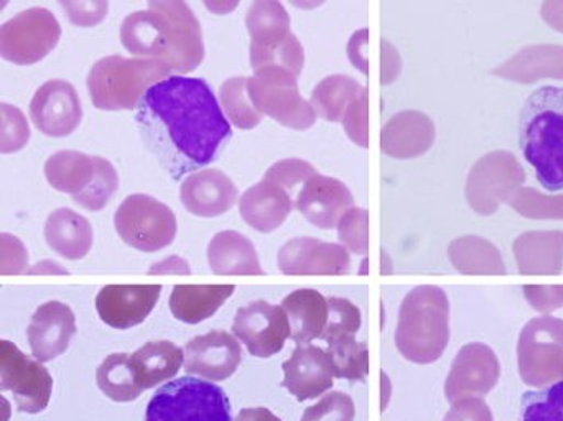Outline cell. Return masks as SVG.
<instances>
[{
  "mask_svg": "<svg viewBox=\"0 0 563 421\" xmlns=\"http://www.w3.org/2000/svg\"><path fill=\"white\" fill-rule=\"evenodd\" d=\"M145 421H233L227 392L210 380L181 377L152 397Z\"/></svg>",
  "mask_w": 563,
  "mask_h": 421,
  "instance_id": "obj_7",
  "label": "cell"
},
{
  "mask_svg": "<svg viewBox=\"0 0 563 421\" xmlns=\"http://www.w3.org/2000/svg\"><path fill=\"white\" fill-rule=\"evenodd\" d=\"M0 389L13 394L20 412H43L52 399L53 379L40 361L23 354L10 341L0 343Z\"/></svg>",
  "mask_w": 563,
  "mask_h": 421,
  "instance_id": "obj_12",
  "label": "cell"
},
{
  "mask_svg": "<svg viewBox=\"0 0 563 421\" xmlns=\"http://www.w3.org/2000/svg\"><path fill=\"white\" fill-rule=\"evenodd\" d=\"M254 71L284 68L297 78L303 68V48L290 33V19L279 2H256L246 16Z\"/></svg>",
  "mask_w": 563,
  "mask_h": 421,
  "instance_id": "obj_6",
  "label": "cell"
},
{
  "mask_svg": "<svg viewBox=\"0 0 563 421\" xmlns=\"http://www.w3.org/2000/svg\"><path fill=\"white\" fill-rule=\"evenodd\" d=\"M30 139V129L25 115L15 106L2 104V152L22 151Z\"/></svg>",
  "mask_w": 563,
  "mask_h": 421,
  "instance_id": "obj_39",
  "label": "cell"
},
{
  "mask_svg": "<svg viewBox=\"0 0 563 421\" xmlns=\"http://www.w3.org/2000/svg\"><path fill=\"white\" fill-rule=\"evenodd\" d=\"M282 386L298 400L318 399L333 387L334 369L327 351L310 344H298L290 359L282 364Z\"/></svg>",
  "mask_w": 563,
  "mask_h": 421,
  "instance_id": "obj_18",
  "label": "cell"
},
{
  "mask_svg": "<svg viewBox=\"0 0 563 421\" xmlns=\"http://www.w3.org/2000/svg\"><path fill=\"white\" fill-rule=\"evenodd\" d=\"M526 298L539 311H552L563 307V287H525Z\"/></svg>",
  "mask_w": 563,
  "mask_h": 421,
  "instance_id": "obj_46",
  "label": "cell"
},
{
  "mask_svg": "<svg viewBox=\"0 0 563 421\" xmlns=\"http://www.w3.org/2000/svg\"><path fill=\"white\" fill-rule=\"evenodd\" d=\"M295 207L317 228L333 229L353 210L354 200L346 185L317 174L305 181Z\"/></svg>",
  "mask_w": 563,
  "mask_h": 421,
  "instance_id": "obj_21",
  "label": "cell"
},
{
  "mask_svg": "<svg viewBox=\"0 0 563 421\" xmlns=\"http://www.w3.org/2000/svg\"><path fill=\"white\" fill-rule=\"evenodd\" d=\"M220 99L224 115L238 129H254L263 121V114L256 111L247 95V78L244 76L224 81L220 88Z\"/></svg>",
  "mask_w": 563,
  "mask_h": 421,
  "instance_id": "obj_34",
  "label": "cell"
},
{
  "mask_svg": "<svg viewBox=\"0 0 563 421\" xmlns=\"http://www.w3.org/2000/svg\"><path fill=\"white\" fill-rule=\"evenodd\" d=\"M367 89L364 88L361 95L354 99L353 104L347 109L343 122L347 135L361 147H367Z\"/></svg>",
  "mask_w": 563,
  "mask_h": 421,
  "instance_id": "obj_42",
  "label": "cell"
},
{
  "mask_svg": "<svg viewBox=\"0 0 563 421\" xmlns=\"http://www.w3.org/2000/svg\"><path fill=\"white\" fill-rule=\"evenodd\" d=\"M96 174L95 157L76 151L53 154L45 164L46 181L62 193H82L91 185Z\"/></svg>",
  "mask_w": 563,
  "mask_h": 421,
  "instance_id": "obj_29",
  "label": "cell"
},
{
  "mask_svg": "<svg viewBox=\"0 0 563 421\" xmlns=\"http://www.w3.org/2000/svg\"><path fill=\"white\" fill-rule=\"evenodd\" d=\"M234 421H282L279 417L274 416L271 410L257 407V409L241 410L240 416Z\"/></svg>",
  "mask_w": 563,
  "mask_h": 421,
  "instance_id": "obj_48",
  "label": "cell"
},
{
  "mask_svg": "<svg viewBox=\"0 0 563 421\" xmlns=\"http://www.w3.org/2000/svg\"><path fill=\"white\" fill-rule=\"evenodd\" d=\"M99 390L112 402H134L144 390L139 386L131 356L124 353L111 354L96 370Z\"/></svg>",
  "mask_w": 563,
  "mask_h": 421,
  "instance_id": "obj_31",
  "label": "cell"
},
{
  "mask_svg": "<svg viewBox=\"0 0 563 421\" xmlns=\"http://www.w3.org/2000/svg\"><path fill=\"white\" fill-rule=\"evenodd\" d=\"M76 334V318L71 308L62 301H48L33 313L26 336L33 357L49 363L68 350Z\"/></svg>",
  "mask_w": 563,
  "mask_h": 421,
  "instance_id": "obj_19",
  "label": "cell"
},
{
  "mask_svg": "<svg viewBox=\"0 0 563 421\" xmlns=\"http://www.w3.org/2000/svg\"><path fill=\"white\" fill-rule=\"evenodd\" d=\"M501 367L492 347L486 344H466L460 350L449 379L445 396L450 403L472 397L488 396L499 380Z\"/></svg>",
  "mask_w": 563,
  "mask_h": 421,
  "instance_id": "obj_14",
  "label": "cell"
},
{
  "mask_svg": "<svg viewBox=\"0 0 563 421\" xmlns=\"http://www.w3.org/2000/svg\"><path fill=\"white\" fill-rule=\"evenodd\" d=\"M328 356L333 363L334 377L364 380L369 374V350L354 336H340L328 341Z\"/></svg>",
  "mask_w": 563,
  "mask_h": 421,
  "instance_id": "obj_33",
  "label": "cell"
},
{
  "mask_svg": "<svg viewBox=\"0 0 563 421\" xmlns=\"http://www.w3.org/2000/svg\"><path fill=\"white\" fill-rule=\"evenodd\" d=\"M151 274H191L190 264L181 257L165 258V261L158 262L154 267L151 268Z\"/></svg>",
  "mask_w": 563,
  "mask_h": 421,
  "instance_id": "obj_47",
  "label": "cell"
},
{
  "mask_svg": "<svg viewBox=\"0 0 563 421\" xmlns=\"http://www.w3.org/2000/svg\"><path fill=\"white\" fill-rule=\"evenodd\" d=\"M361 328V311L344 298H328V321L320 340L331 341L340 336H356Z\"/></svg>",
  "mask_w": 563,
  "mask_h": 421,
  "instance_id": "obj_37",
  "label": "cell"
},
{
  "mask_svg": "<svg viewBox=\"0 0 563 421\" xmlns=\"http://www.w3.org/2000/svg\"><path fill=\"white\" fill-rule=\"evenodd\" d=\"M122 241L141 252L162 251L175 241L177 218L167 204L148 195H131L114 215Z\"/></svg>",
  "mask_w": 563,
  "mask_h": 421,
  "instance_id": "obj_9",
  "label": "cell"
},
{
  "mask_svg": "<svg viewBox=\"0 0 563 421\" xmlns=\"http://www.w3.org/2000/svg\"><path fill=\"white\" fill-rule=\"evenodd\" d=\"M233 333L250 354L267 359L284 350L290 337V323L284 308L257 300L238 310Z\"/></svg>",
  "mask_w": 563,
  "mask_h": 421,
  "instance_id": "obj_13",
  "label": "cell"
},
{
  "mask_svg": "<svg viewBox=\"0 0 563 421\" xmlns=\"http://www.w3.org/2000/svg\"><path fill=\"white\" fill-rule=\"evenodd\" d=\"M45 239L56 254L68 261H81L91 251L95 232L85 215L59 208L46 219Z\"/></svg>",
  "mask_w": 563,
  "mask_h": 421,
  "instance_id": "obj_24",
  "label": "cell"
},
{
  "mask_svg": "<svg viewBox=\"0 0 563 421\" xmlns=\"http://www.w3.org/2000/svg\"><path fill=\"white\" fill-rule=\"evenodd\" d=\"M516 257L522 274H559L562 270L563 234H526L516 242Z\"/></svg>",
  "mask_w": 563,
  "mask_h": 421,
  "instance_id": "obj_30",
  "label": "cell"
},
{
  "mask_svg": "<svg viewBox=\"0 0 563 421\" xmlns=\"http://www.w3.org/2000/svg\"><path fill=\"white\" fill-rule=\"evenodd\" d=\"M145 106L164 122L175 147L194 164L208 165L231 135V125L203 78L172 75L152 86Z\"/></svg>",
  "mask_w": 563,
  "mask_h": 421,
  "instance_id": "obj_1",
  "label": "cell"
},
{
  "mask_svg": "<svg viewBox=\"0 0 563 421\" xmlns=\"http://www.w3.org/2000/svg\"><path fill=\"white\" fill-rule=\"evenodd\" d=\"M62 36V26L49 10L32 7L16 13L0 30V52L15 65L42 62Z\"/></svg>",
  "mask_w": 563,
  "mask_h": 421,
  "instance_id": "obj_11",
  "label": "cell"
},
{
  "mask_svg": "<svg viewBox=\"0 0 563 421\" xmlns=\"http://www.w3.org/2000/svg\"><path fill=\"white\" fill-rule=\"evenodd\" d=\"M243 361L236 337L228 331L214 330L194 337L185 346V369L211 383L230 379Z\"/></svg>",
  "mask_w": 563,
  "mask_h": 421,
  "instance_id": "obj_16",
  "label": "cell"
},
{
  "mask_svg": "<svg viewBox=\"0 0 563 421\" xmlns=\"http://www.w3.org/2000/svg\"><path fill=\"white\" fill-rule=\"evenodd\" d=\"M29 274H68V270L59 267L56 262L43 261L36 264L35 267L30 268Z\"/></svg>",
  "mask_w": 563,
  "mask_h": 421,
  "instance_id": "obj_49",
  "label": "cell"
},
{
  "mask_svg": "<svg viewBox=\"0 0 563 421\" xmlns=\"http://www.w3.org/2000/svg\"><path fill=\"white\" fill-rule=\"evenodd\" d=\"M247 95L256 111L271 115L282 125L308 129L314 111L298 92L297 78L284 68H264L247 78Z\"/></svg>",
  "mask_w": 563,
  "mask_h": 421,
  "instance_id": "obj_10",
  "label": "cell"
},
{
  "mask_svg": "<svg viewBox=\"0 0 563 421\" xmlns=\"http://www.w3.org/2000/svg\"><path fill=\"white\" fill-rule=\"evenodd\" d=\"M350 264L343 245L318 239H291L279 252V268L285 275H341L350 270Z\"/></svg>",
  "mask_w": 563,
  "mask_h": 421,
  "instance_id": "obj_20",
  "label": "cell"
},
{
  "mask_svg": "<svg viewBox=\"0 0 563 421\" xmlns=\"http://www.w3.org/2000/svg\"><path fill=\"white\" fill-rule=\"evenodd\" d=\"M363 89L347 76H330L311 95V108L327 121L341 122Z\"/></svg>",
  "mask_w": 563,
  "mask_h": 421,
  "instance_id": "obj_32",
  "label": "cell"
},
{
  "mask_svg": "<svg viewBox=\"0 0 563 421\" xmlns=\"http://www.w3.org/2000/svg\"><path fill=\"white\" fill-rule=\"evenodd\" d=\"M131 364L145 392L174 379L185 364V353L172 341H151L132 354Z\"/></svg>",
  "mask_w": 563,
  "mask_h": 421,
  "instance_id": "obj_27",
  "label": "cell"
},
{
  "mask_svg": "<svg viewBox=\"0 0 563 421\" xmlns=\"http://www.w3.org/2000/svg\"><path fill=\"white\" fill-rule=\"evenodd\" d=\"M96 174L91 185L82 193L73 197L76 203L89 211H101L108 207L112 195L118 191L119 177L111 162L106 158L95 157Z\"/></svg>",
  "mask_w": 563,
  "mask_h": 421,
  "instance_id": "obj_35",
  "label": "cell"
},
{
  "mask_svg": "<svg viewBox=\"0 0 563 421\" xmlns=\"http://www.w3.org/2000/svg\"><path fill=\"white\" fill-rule=\"evenodd\" d=\"M519 374L538 389L563 380V321L542 317L529 321L518 344Z\"/></svg>",
  "mask_w": 563,
  "mask_h": 421,
  "instance_id": "obj_8",
  "label": "cell"
},
{
  "mask_svg": "<svg viewBox=\"0 0 563 421\" xmlns=\"http://www.w3.org/2000/svg\"><path fill=\"white\" fill-rule=\"evenodd\" d=\"M450 341V301L442 288L422 285L404 298L396 330L399 353L410 363L432 364Z\"/></svg>",
  "mask_w": 563,
  "mask_h": 421,
  "instance_id": "obj_4",
  "label": "cell"
},
{
  "mask_svg": "<svg viewBox=\"0 0 563 421\" xmlns=\"http://www.w3.org/2000/svg\"><path fill=\"white\" fill-rule=\"evenodd\" d=\"M62 7L69 20L79 26L96 25L106 19L109 10L108 2H62Z\"/></svg>",
  "mask_w": 563,
  "mask_h": 421,
  "instance_id": "obj_43",
  "label": "cell"
},
{
  "mask_svg": "<svg viewBox=\"0 0 563 421\" xmlns=\"http://www.w3.org/2000/svg\"><path fill=\"white\" fill-rule=\"evenodd\" d=\"M521 421H563V380L538 392H526Z\"/></svg>",
  "mask_w": 563,
  "mask_h": 421,
  "instance_id": "obj_36",
  "label": "cell"
},
{
  "mask_svg": "<svg viewBox=\"0 0 563 421\" xmlns=\"http://www.w3.org/2000/svg\"><path fill=\"white\" fill-rule=\"evenodd\" d=\"M317 175V170L307 162L291 158V160L279 162L269 168L264 180L279 185L288 195L297 185L305 184L308 178ZM291 197V195H290Z\"/></svg>",
  "mask_w": 563,
  "mask_h": 421,
  "instance_id": "obj_40",
  "label": "cell"
},
{
  "mask_svg": "<svg viewBox=\"0 0 563 421\" xmlns=\"http://www.w3.org/2000/svg\"><path fill=\"white\" fill-rule=\"evenodd\" d=\"M233 293L234 285H177L168 303L178 321L198 324L213 317Z\"/></svg>",
  "mask_w": 563,
  "mask_h": 421,
  "instance_id": "obj_28",
  "label": "cell"
},
{
  "mask_svg": "<svg viewBox=\"0 0 563 421\" xmlns=\"http://www.w3.org/2000/svg\"><path fill=\"white\" fill-rule=\"evenodd\" d=\"M30 118L42 134L66 137L81 124V99L75 86L62 79L45 82L30 102Z\"/></svg>",
  "mask_w": 563,
  "mask_h": 421,
  "instance_id": "obj_15",
  "label": "cell"
},
{
  "mask_svg": "<svg viewBox=\"0 0 563 421\" xmlns=\"http://www.w3.org/2000/svg\"><path fill=\"white\" fill-rule=\"evenodd\" d=\"M161 295V285H108L96 297V310L109 326L129 330L147 320Z\"/></svg>",
  "mask_w": 563,
  "mask_h": 421,
  "instance_id": "obj_17",
  "label": "cell"
},
{
  "mask_svg": "<svg viewBox=\"0 0 563 421\" xmlns=\"http://www.w3.org/2000/svg\"><path fill=\"white\" fill-rule=\"evenodd\" d=\"M519 145L548 191L563 190V88L544 86L526 99Z\"/></svg>",
  "mask_w": 563,
  "mask_h": 421,
  "instance_id": "obj_3",
  "label": "cell"
},
{
  "mask_svg": "<svg viewBox=\"0 0 563 421\" xmlns=\"http://www.w3.org/2000/svg\"><path fill=\"white\" fill-rule=\"evenodd\" d=\"M208 264L217 275H263L253 242L236 231L218 232L208 245Z\"/></svg>",
  "mask_w": 563,
  "mask_h": 421,
  "instance_id": "obj_26",
  "label": "cell"
},
{
  "mask_svg": "<svg viewBox=\"0 0 563 421\" xmlns=\"http://www.w3.org/2000/svg\"><path fill=\"white\" fill-rule=\"evenodd\" d=\"M354 417L353 399L343 392H330L317 406L308 407L301 421H354Z\"/></svg>",
  "mask_w": 563,
  "mask_h": 421,
  "instance_id": "obj_38",
  "label": "cell"
},
{
  "mask_svg": "<svg viewBox=\"0 0 563 421\" xmlns=\"http://www.w3.org/2000/svg\"><path fill=\"white\" fill-rule=\"evenodd\" d=\"M29 254L15 235L2 234V274H23Z\"/></svg>",
  "mask_w": 563,
  "mask_h": 421,
  "instance_id": "obj_45",
  "label": "cell"
},
{
  "mask_svg": "<svg viewBox=\"0 0 563 421\" xmlns=\"http://www.w3.org/2000/svg\"><path fill=\"white\" fill-rule=\"evenodd\" d=\"M180 200L198 218L227 214L238 201V188L227 174L217 168L190 175L180 187Z\"/></svg>",
  "mask_w": 563,
  "mask_h": 421,
  "instance_id": "obj_22",
  "label": "cell"
},
{
  "mask_svg": "<svg viewBox=\"0 0 563 421\" xmlns=\"http://www.w3.org/2000/svg\"><path fill=\"white\" fill-rule=\"evenodd\" d=\"M341 241L347 248L357 255L367 252V212L364 210H351L341 218L338 224Z\"/></svg>",
  "mask_w": 563,
  "mask_h": 421,
  "instance_id": "obj_41",
  "label": "cell"
},
{
  "mask_svg": "<svg viewBox=\"0 0 563 421\" xmlns=\"http://www.w3.org/2000/svg\"><path fill=\"white\" fill-rule=\"evenodd\" d=\"M240 211L251 228L267 234L280 228L290 214L291 197L279 185L264 180L244 191Z\"/></svg>",
  "mask_w": 563,
  "mask_h": 421,
  "instance_id": "obj_23",
  "label": "cell"
},
{
  "mask_svg": "<svg viewBox=\"0 0 563 421\" xmlns=\"http://www.w3.org/2000/svg\"><path fill=\"white\" fill-rule=\"evenodd\" d=\"M290 323V340L308 344L323 334L328 321V300L317 290L301 288L282 301Z\"/></svg>",
  "mask_w": 563,
  "mask_h": 421,
  "instance_id": "obj_25",
  "label": "cell"
},
{
  "mask_svg": "<svg viewBox=\"0 0 563 421\" xmlns=\"http://www.w3.org/2000/svg\"><path fill=\"white\" fill-rule=\"evenodd\" d=\"M121 42L137 58L162 59L181 76L203 62V33L185 2H148L147 10L125 16Z\"/></svg>",
  "mask_w": 563,
  "mask_h": 421,
  "instance_id": "obj_2",
  "label": "cell"
},
{
  "mask_svg": "<svg viewBox=\"0 0 563 421\" xmlns=\"http://www.w3.org/2000/svg\"><path fill=\"white\" fill-rule=\"evenodd\" d=\"M172 71L162 59L106 56L92 65L88 91L92 104L101 111H129L152 86L172 76Z\"/></svg>",
  "mask_w": 563,
  "mask_h": 421,
  "instance_id": "obj_5",
  "label": "cell"
},
{
  "mask_svg": "<svg viewBox=\"0 0 563 421\" xmlns=\"http://www.w3.org/2000/svg\"><path fill=\"white\" fill-rule=\"evenodd\" d=\"M443 421H495L492 410L486 406L485 400L479 397L462 399L452 403V409L446 413Z\"/></svg>",
  "mask_w": 563,
  "mask_h": 421,
  "instance_id": "obj_44",
  "label": "cell"
}]
</instances>
